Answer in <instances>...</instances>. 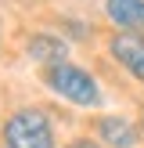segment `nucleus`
Instances as JSON below:
<instances>
[{"label": "nucleus", "mask_w": 144, "mask_h": 148, "mask_svg": "<svg viewBox=\"0 0 144 148\" xmlns=\"http://www.w3.org/2000/svg\"><path fill=\"white\" fill-rule=\"evenodd\" d=\"M141 134H144V119H141Z\"/></svg>", "instance_id": "9"}, {"label": "nucleus", "mask_w": 144, "mask_h": 148, "mask_svg": "<svg viewBox=\"0 0 144 148\" xmlns=\"http://www.w3.org/2000/svg\"><path fill=\"white\" fill-rule=\"evenodd\" d=\"M108 51H112V58H115L119 65L133 69V65L144 58V36H141V33H133V29H122V33H115V36H112Z\"/></svg>", "instance_id": "5"}, {"label": "nucleus", "mask_w": 144, "mask_h": 148, "mask_svg": "<svg viewBox=\"0 0 144 148\" xmlns=\"http://www.w3.org/2000/svg\"><path fill=\"white\" fill-rule=\"evenodd\" d=\"M130 72H133V76H137V79H141V83H144V58H141V62H137V65H133V69H130Z\"/></svg>", "instance_id": "8"}, {"label": "nucleus", "mask_w": 144, "mask_h": 148, "mask_svg": "<svg viewBox=\"0 0 144 148\" xmlns=\"http://www.w3.org/2000/svg\"><path fill=\"white\" fill-rule=\"evenodd\" d=\"M47 87L54 94H61L65 101H72V105H83V108L101 105V87H97V79H94L90 72H83L79 65H72V62L47 65Z\"/></svg>", "instance_id": "1"}, {"label": "nucleus", "mask_w": 144, "mask_h": 148, "mask_svg": "<svg viewBox=\"0 0 144 148\" xmlns=\"http://www.w3.org/2000/svg\"><path fill=\"white\" fill-rule=\"evenodd\" d=\"M25 51H29V58L40 62V65H54V62H65V58H69V43H65L61 36H54V33H36V36H29Z\"/></svg>", "instance_id": "4"}, {"label": "nucleus", "mask_w": 144, "mask_h": 148, "mask_svg": "<svg viewBox=\"0 0 144 148\" xmlns=\"http://www.w3.org/2000/svg\"><path fill=\"white\" fill-rule=\"evenodd\" d=\"M69 148H97V141H90V137H79V141H72Z\"/></svg>", "instance_id": "7"}, {"label": "nucleus", "mask_w": 144, "mask_h": 148, "mask_svg": "<svg viewBox=\"0 0 144 148\" xmlns=\"http://www.w3.org/2000/svg\"><path fill=\"white\" fill-rule=\"evenodd\" d=\"M7 148H54V127L40 108H22L4 123Z\"/></svg>", "instance_id": "2"}, {"label": "nucleus", "mask_w": 144, "mask_h": 148, "mask_svg": "<svg viewBox=\"0 0 144 148\" xmlns=\"http://www.w3.org/2000/svg\"><path fill=\"white\" fill-rule=\"evenodd\" d=\"M105 11L119 29H144V0H105Z\"/></svg>", "instance_id": "6"}, {"label": "nucleus", "mask_w": 144, "mask_h": 148, "mask_svg": "<svg viewBox=\"0 0 144 148\" xmlns=\"http://www.w3.org/2000/svg\"><path fill=\"white\" fill-rule=\"evenodd\" d=\"M97 134L108 148H137V141H141V130L122 116H105L97 123Z\"/></svg>", "instance_id": "3"}]
</instances>
